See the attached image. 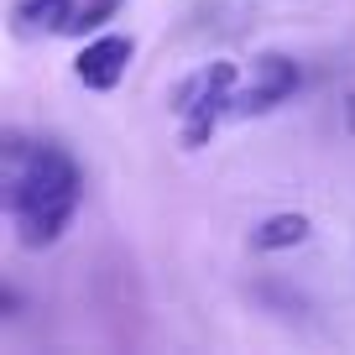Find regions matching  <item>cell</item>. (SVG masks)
Instances as JSON below:
<instances>
[{
    "label": "cell",
    "mask_w": 355,
    "mask_h": 355,
    "mask_svg": "<svg viewBox=\"0 0 355 355\" xmlns=\"http://www.w3.org/2000/svg\"><path fill=\"white\" fill-rule=\"evenodd\" d=\"M131 53H136V42L131 37H94V42L78 53V63H73V73H78V84L84 89H115L125 78V63H131Z\"/></svg>",
    "instance_id": "cell-4"
},
{
    "label": "cell",
    "mask_w": 355,
    "mask_h": 355,
    "mask_svg": "<svg viewBox=\"0 0 355 355\" xmlns=\"http://www.w3.org/2000/svg\"><path fill=\"white\" fill-rule=\"evenodd\" d=\"M230 100H235V63H225V58H214L199 73L183 78L173 94V115H183V141L199 146L214 131V121L230 115Z\"/></svg>",
    "instance_id": "cell-2"
},
{
    "label": "cell",
    "mask_w": 355,
    "mask_h": 355,
    "mask_svg": "<svg viewBox=\"0 0 355 355\" xmlns=\"http://www.w3.org/2000/svg\"><path fill=\"white\" fill-rule=\"evenodd\" d=\"M115 11H121V0H78V11H73V21H68V32H100Z\"/></svg>",
    "instance_id": "cell-7"
},
{
    "label": "cell",
    "mask_w": 355,
    "mask_h": 355,
    "mask_svg": "<svg viewBox=\"0 0 355 355\" xmlns=\"http://www.w3.org/2000/svg\"><path fill=\"white\" fill-rule=\"evenodd\" d=\"M73 11H78V0H26L21 21L26 26H42V32H68Z\"/></svg>",
    "instance_id": "cell-6"
},
{
    "label": "cell",
    "mask_w": 355,
    "mask_h": 355,
    "mask_svg": "<svg viewBox=\"0 0 355 355\" xmlns=\"http://www.w3.org/2000/svg\"><path fill=\"white\" fill-rule=\"evenodd\" d=\"M78 193H84V178H78V162L53 141L26 146L21 162L6 167V209L16 214V230H21V245H53L58 235L68 230L78 209Z\"/></svg>",
    "instance_id": "cell-1"
},
{
    "label": "cell",
    "mask_w": 355,
    "mask_h": 355,
    "mask_svg": "<svg viewBox=\"0 0 355 355\" xmlns=\"http://www.w3.org/2000/svg\"><path fill=\"white\" fill-rule=\"evenodd\" d=\"M309 214H272V220H261L251 230V245L256 251H288V245H303L309 241Z\"/></svg>",
    "instance_id": "cell-5"
},
{
    "label": "cell",
    "mask_w": 355,
    "mask_h": 355,
    "mask_svg": "<svg viewBox=\"0 0 355 355\" xmlns=\"http://www.w3.org/2000/svg\"><path fill=\"white\" fill-rule=\"evenodd\" d=\"M293 89H298V63H288V58L272 53V58L256 63L251 89H241V94L230 100V115H266V110H277Z\"/></svg>",
    "instance_id": "cell-3"
}]
</instances>
